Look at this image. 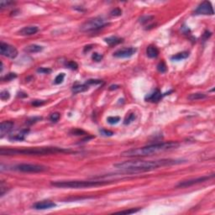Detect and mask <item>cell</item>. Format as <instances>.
<instances>
[{"label": "cell", "instance_id": "cell-1", "mask_svg": "<svg viewBox=\"0 0 215 215\" xmlns=\"http://www.w3.org/2000/svg\"><path fill=\"white\" fill-rule=\"evenodd\" d=\"M182 161L171 159H162L157 161H130L117 163L114 166L127 173H136L155 170L159 167L171 166L182 163Z\"/></svg>", "mask_w": 215, "mask_h": 215}, {"label": "cell", "instance_id": "cell-2", "mask_svg": "<svg viewBox=\"0 0 215 215\" xmlns=\"http://www.w3.org/2000/svg\"><path fill=\"white\" fill-rule=\"evenodd\" d=\"M179 147V143L176 141H169L163 143L150 145L145 147L135 148L126 150L121 153V156L125 157H143L152 156L154 154L160 152H164L167 150H171Z\"/></svg>", "mask_w": 215, "mask_h": 215}, {"label": "cell", "instance_id": "cell-3", "mask_svg": "<svg viewBox=\"0 0 215 215\" xmlns=\"http://www.w3.org/2000/svg\"><path fill=\"white\" fill-rule=\"evenodd\" d=\"M70 150L57 147H35L26 149H1L0 154L2 156H14V155H24V156H45L50 154L58 152H69Z\"/></svg>", "mask_w": 215, "mask_h": 215}, {"label": "cell", "instance_id": "cell-4", "mask_svg": "<svg viewBox=\"0 0 215 215\" xmlns=\"http://www.w3.org/2000/svg\"><path fill=\"white\" fill-rule=\"evenodd\" d=\"M112 183L107 181H58L53 182L51 185L61 188H85L99 187Z\"/></svg>", "mask_w": 215, "mask_h": 215}, {"label": "cell", "instance_id": "cell-5", "mask_svg": "<svg viewBox=\"0 0 215 215\" xmlns=\"http://www.w3.org/2000/svg\"><path fill=\"white\" fill-rule=\"evenodd\" d=\"M106 25H107V23L104 19L102 17H96V18L90 19L85 23H83L81 26L80 30L82 32L96 31Z\"/></svg>", "mask_w": 215, "mask_h": 215}, {"label": "cell", "instance_id": "cell-6", "mask_svg": "<svg viewBox=\"0 0 215 215\" xmlns=\"http://www.w3.org/2000/svg\"><path fill=\"white\" fill-rule=\"evenodd\" d=\"M14 171H18L21 172H31V173H37V172H43L48 169V167L42 165L37 164H19L13 167Z\"/></svg>", "mask_w": 215, "mask_h": 215}, {"label": "cell", "instance_id": "cell-7", "mask_svg": "<svg viewBox=\"0 0 215 215\" xmlns=\"http://www.w3.org/2000/svg\"><path fill=\"white\" fill-rule=\"evenodd\" d=\"M0 53L4 56L13 59L18 56V50L13 45L1 42V44H0Z\"/></svg>", "mask_w": 215, "mask_h": 215}, {"label": "cell", "instance_id": "cell-8", "mask_svg": "<svg viewBox=\"0 0 215 215\" xmlns=\"http://www.w3.org/2000/svg\"><path fill=\"white\" fill-rule=\"evenodd\" d=\"M194 13L196 14H202V15H213L214 12L210 2L203 1L196 9Z\"/></svg>", "mask_w": 215, "mask_h": 215}, {"label": "cell", "instance_id": "cell-9", "mask_svg": "<svg viewBox=\"0 0 215 215\" xmlns=\"http://www.w3.org/2000/svg\"><path fill=\"white\" fill-rule=\"evenodd\" d=\"M211 177H214V175H212L210 176H201V177H197L196 179H190V180H187V181H183V182H181L177 184V188H188V187H191L193 186L194 184H197V183H201V182H205L207 180L210 179Z\"/></svg>", "mask_w": 215, "mask_h": 215}, {"label": "cell", "instance_id": "cell-10", "mask_svg": "<svg viewBox=\"0 0 215 215\" xmlns=\"http://www.w3.org/2000/svg\"><path fill=\"white\" fill-rule=\"evenodd\" d=\"M137 51L136 48L134 47H129V48H123V49L118 50L113 53V56L118 58H128L132 56L135 52Z\"/></svg>", "mask_w": 215, "mask_h": 215}, {"label": "cell", "instance_id": "cell-11", "mask_svg": "<svg viewBox=\"0 0 215 215\" xmlns=\"http://www.w3.org/2000/svg\"><path fill=\"white\" fill-rule=\"evenodd\" d=\"M54 207H56V203H54L53 202L49 201V200H44V201L36 202L33 205V208H35L36 210H45V209H49Z\"/></svg>", "mask_w": 215, "mask_h": 215}, {"label": "cell", "instance_id": "cell-12", "mask_svg": "<svg viewBox=\"0 0 215 215\" xmlns=\"http://www.w3.org/2000/svg\"><path fill=\"white\" fill-rule=\"evenodd\" d=\"M13 123L11 121H5V122H2L1 123V126H0V134H1V138H3L5 134L9 133V131L13 129Z\"/></svg>", "mask_w": 215, "mask_h": 215}, {"label": "cell", "instance_id": "cell-13", "mask_svg": "<svg viewBox=\"0 0 215 215\" xmlns=\"http://www.w3.org/2000/svg\"><path fill=\"white\" fill-rule=\"evenodd\" d=\"M38 30H39V28L37 26H26L21 29L18 33L19 35H20V36H32V35L36 34Z\"/></svg>", "mask_w": 215, "mask_h": 215}, {"label": "cell", "instance_id": "cell-14", "mask_svg": "<svg viewBox=\"0 0 215 215\" xmlns=\"http://www.w3.org/2000/svg\"><path fill=\"white\" fill-rule=\"evenodd\" d=\"M163 95L159 90H156L150 94H149L148 96L145 97V100H147L149 102H152V103H157L162 99Z\"/></svg>", "mask_w": 215, "mask_h": 215}, {"label": "cell", "instance_id": "cell-15", "mask_svg": "<svg viewBox=\"0 0 215 215\" xmlns=\"http://www.w3.org/2000/svg\"><path fill=\"white\" fill-rule=\"evenodd\" d=\"M146 55L150 58H156L159 55V50L155 45H149L146 49Z\"/></svg>", "mask_w": 215, "mask_h": 215}, {"label": "cell", "instance_id": "cell-16", "mask_svg": "<svg viewBox=\"0 0 215 215\" xmlns=\"http://www.w3.org/2000/svg\"><path fill=\"white\" fill-rule=\"evenodd\" d=\"M43 50V47L38 45H30L24 48V51L27 53H38Z\"/></svg>", "mask_w": 215, "mask_h": 215}, {"label": "cell", "instance_id": "cell-17", "mask_svg": "<svg viewBox=\"0 0 215 215\" xmlns=\"http://www.w3.org/2000/svg\"><path fill=\"white\" fill-rule=\"evenodd\" d=\"M104 40H105V42L107 43L108 45L113 46V45H118V44L121 43V42L123 41V39L119 38V37H117V36H110V37L105 38Z\"/></svg>", "mask_w": 215, "mask_h": 215}, {"label": "cell", "instance_id": "cell-18", "mask_svg": "<svg viewBox=\"0 0 215 215\" xmlns=\"http://www.w3.org/2000/svg\"><path fill=\"white\" fill-rule=\"evenodd\" d=\"M88 90V85L87 84H80V85H75L72 87V93H83Z\"/></svg>", "mask_w": 215, "mask_h": 215}, {"label": "cell", "instance_id": "cell-19", "mask_svg": "<svg viewBox=\"0 0 215 215\" xmlns=\"http://www.w3.org/2000/svg\"><path fill=\"white\" fill-rule=\"evenodd\" d=\"M28 132H29V130H24L20 133L15 134L13 137H10L9 139L10 140H23V139H24V137L28 134Z\"/></svg>", "mask_w": 215, "mask_h": 215}, {"label": "cell", "instance_id": "cell-20", "mask_svg": "<svg viewBox=\"0 0 215 215\" xmlns=\"http://www.w3.org/2000/svg\"><path fill=\"white\" fill-rule=\"evenodd\" d=\"M188 56H189V53H188V51H182V52L176 54L173 56H171V60H173V61H181V60L188 58Z\"/></svg>", "mask_w": 215, "mask_h": 215}, {"label": "cell", "instance_id": "cell-21", "mask_svg": "<svg viewBox=\"0 0 215 215\" xmlns=\"http://www.w3.org/2000/svg\"><path fill=\"white\" fill-rule=\"evenodd\" d=\"M207 96L205 94L197 93H192L188 96V99L191 101H196V100H200V99H206Z\"/></svg>", "mask_w": 215, "mask_h": 215}, {"label": "cell", "instance_id": "cell-22", "mask_svg": "<svg viewBox=\"0 0 215 215\" xmlns=\"http://www.w3.org/2000/svg\"><path fill=\"white\" fill-rule=\"evenodd\" d=\"M107 121L108 124H110V125H116L118 124L119 121H120V118L119 117H117V116H112V117H108L107 119Z\"/></svg>", "mask_w": 215, "mask_h": 215}, {"label": "cell", "instance_id": "cell-23", "mask_svg": "<svg viewBox=\"0 0 215 215\" xmlns=\"http://www.w3.org/2000/svg\"><path fill=\"white\" fill-rule=\"evenodd\" d=\"M157 70L160 72H161V73H164V72H166L167 67H166V64H165L164 62H160L157 65Z\"/></svg>", "mask_w": 215, "mask_h": 215}, {"label": "cell", "instance_id": "cell-24", "mask_svg": "<svg viewBox=\"0 0 215 215\" xmlns=\"http://www.w3.org/2000/svg\"><path fill=\"white\" fill-rule=\"evenodd\" d=\"M13 4V2H11V1H4V0H2V1L0 2V7H1L2 9L9 8V7H10L11 5Z\"/></svg>", "mask_w": 215, "mask_h": 215}, {"label": "cell", "instance_id": "cell-25", "mask_svg": "<svg viewBox=\"0 0 215 215\" xmlns=\"http://www.w3.org/2000/svg\"><path fill=\"white\" fill-rule=\"evenodd\" d=\"M66 66H67V67H68L69 69H72V70H76L77 67H78L77 63L75 62H73V61H70V62H67Z\"/></svg>", "mask_w": 215, "mask_h": 215}, {"label": "cell", "instance_id": "cell-26", "mask_svg": "<svg viewBox=\"0 0 215 215\" xmlns=\"http://www.w3.org/2000/svg\"><path fill=\"white\" fill-rule=\"evenodd\" d=\"M134 119H135L134 113H130V114H129L128 116L126 117L125 119V125H130L132 121L134 120Z\"/></svg>", "mask_w": 215, "mask_h": 215}, {"label": "cell", "instance_id": "cell-27", "mask_svg": "<svg viewBox=\"0 0 215 215\" xmlns=\"http://www.w3.org/2000/svg\"><path fill=\"white\" fill-rule=\"evenodd\" d=\"M0 98L3 101H6L10 98V94L8 91H3L1 93H0Z\"/></svg>", "mask_w": 215, "mask_h": 215}, {"label": "cell", "instance_id": "cell-28", "mask_svg": "<svg viewBox=\"0 0 215 215\" xmlns=\"http://www.w3.org/2000/svg\"><path fill=\"white\" fill-rule=\"evenodd\" d=\"M64 77H65V73H60L58 76L56 77L55 79V83L56 84H60L62 83L64 80Z\"/></svg>", "mask_w": 215, "mask_h": 215}, {"label": "cell", "instance_id": "cell-29", "mask_svg": "<svg viewBox=\"0 0 215 215\" xmlns=\"http://www.w3.org/2000/svg\"><path fill=\"white\" fill-rule=\"evenodd\" d=\"M139 211V208L137 209H134V208H131V209H129V210H124V211H120V212H118L117 214H134L136 212Z\"/></svg>", "mask_w": 215, "mask_h": 215}, {"label": "cell", "instance_id": "cell-30", "mask_svg": "<svg viewBox=\"0 0 215 215\" xmlns=\"http://www.w3.org/2000/svg\"><path fill=\"white\" fill-rule=\"evenodd\" d=\"M110 13L113 17H118V16H120L121 14H122V10L120 9H119V8H115V9H113Z\"/></svg>", "mask_w": 215, "mask_h": 215}, {"label": "cell", "instance_id": "cell-31", "mask_svg": "<svg viewBox=\"0 0 215 215\" xmlns=\"http://www.w3.org/2000/svg\"><path fill=\"white\" fill-rule=\"evenodd\" d=\"M60 113H53L50 116V121H52V122H57L59 120V119H60Z\"/></svg>", "mask_w": 215, "mask_h": 215}, {"label": "cell", "instance_id": "cell-32", "mask_svg": "<svg viewBox=\"0 0 215 215\" xmlns=\"http://www.w3.org/2000/svg\"><path fill=\"white\" fill-rule=\"evenodd\" d=\"M37 72L40 73H43V74H49L51 72V69L46 68V67H40L37 69Z\"/></svg>", "mask_w": 215, "mask_h": 215}, {"label": "cell", "instance_id": "cell-33", "mask_svg": "<svg viewBox=\"0 0 215 215\" xmlns=\"http://www.w3.org/2000/svg\"><path fill=\"white\" fill-rule=\"evenodd\" d=\"M103 82L102 80H97V79H89V80L87 81L86 84L87 85H93V84H100L102 83Z\"/></svg>", "mask_w": 215, "mask_h": 215}, {"label": "cell", "instance_id": "cell-34", "mask_svg": "<svg viewBox=\"0 0 215 215\" xmlns=\"http://www.w3.org/2000/svg\"><path fill=\"white\" fill-rule=\"evenodd\" d=\"M92 58H93V61L97 62H100V61L103 59V56H102V55H100V54L97 53V52H95V53L93 54V56H92Z\"/></svg>", "mask_w": 215, "mask_h": 215}, {"label": "cell", "instance_id": "cell-35", "mask_svg": "<svg viewBox=\"0 0 215 215\" xmlns=\"http://www.w3.org/2000/svg\"><path fill=\"white\" fill-rule=\"evenodd\" d=\"M99 132H100L101 134L103 135V136H112L113 134V132L110 131V130H104V129H103V130H99Z\"/></svg>", "mask_w": 215, "mask_h": 215}, {"label": "cell", "instance_id": "cell-36", "mask_svg": "<svg viewBox=\"0 0 215 215\" xmlns=\"http://www.w3.org/2000/svg\"><path fill=\"white\" fill-rule=\"evenodd\" d=\"M16 74H14V73H9L7 76H5L4 78H3V80L4 81H11L13 80V78H15L16 77Z\"/></svg>", "mask_w": 215, "mask_h": 215}, {"label": "cell", "instance_id": "cell-37", "mask_svg": "<svg viewBox=\"0 0 215 215\" xmlns=\"http://www.w3.org/2000/svg\"><path fill=\"white\" fill-rule=\"evenodd\" d=\"M72 133L73 134V135H82L83 134H87L86 132H84L83 130H78V129H76V130H73L72 131Z\"/></svg>", "mask_w": 215, "mask_h": 215}, {"label": "cell", "instance_id": "cell-38", "mask_svg": "<svg viewBox=\"0 0 215 215\" xmlns=\"http://www.w3.org/2000/svg\"><path fill=\"white\" fill-rule=\"evenodd\" d=\"M151 19H153L152 16H145V17H142V18L140 19V23L145 24V23L149 22Z\"/></svg>", "mask_w": 215, "mask_h": 215}, {"label": "cell", "instance_id": "cell-39", "mask_svg": "<svg viewBox=\"0 0 215 215\" xmlns=\"http://www.w3.org/2000/svg\"><path fill=\"white\" fill-rule=\"evenodd\" d=\"M45 103V101H42V100H36V101H34L32 104L34 106H40V105H42Z\"/></svg>", "mask_w": 215, "mask_h": 215}, {"label": "cell", "instance_id": "cell-40", "mask_svg": "<svg viewBox=\"0 0 215 215\" xmlns=\"http://www.w3.org/2000/svg\"><path fill=\"white\" fill-rule=\"evenodd\" d=\"M92 46L93 45H87V46H85V49H84V52H86L87 50L88 51L90 49H92Z\"/></svg>", "mask_w": 215, "mask_h": 215}, {"label": "cell", "instance_id": "cell-41", "mask_svg": "<svg viewBox=\"0 0 215 215\" xmlns=\"http://www.w3.org/2000/svg\"><path fill=\"white\" fill-rule=\"evenodd\" d=\"M113 87H114V89H116V88L119 87V86H111V87H110V90L113 89Z\"/></svg>", "mask_w": 215, "mask_h": 215}]
</instances>
